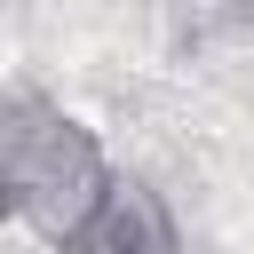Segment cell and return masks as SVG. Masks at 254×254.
<instances>
[{
	"mask_svg": "<svg viewBox=\"0 0 254 254\" xmlns=\"http://www.w3.org/2000/svg\"><path fill=\"white\" fill-rule=\"evenodd\" d=\"M0 159H8V206H16V222H24L32 238H48V246H71V238L87 230V214L103 206L111 175H119V167L103 159L95 127L71 119L64 103L32 95V87L8 95Z\"/></svg>",
	"mask_w": 254,
	"mask_h": 254,
	"instance_id": "1",
	"label": "cell"
},
{
	"mask_svg": "<svg viewBox=\"0 0 254 254\" xmlns=\"http://www.w3.org/2000/svg\"><path fill=\"white\" fill-rule=\"evenodd\" d=\"M230 8H238V16H254V0H230Z\"/></svg>",
	"mask_w": 254,
	"mask_h": 254,
	"instance_id": "3",
	"label": "cell"
},
{
	"mask_svg": "<svg viewBox=\"0 0 254 254\" xmlns=\"http://www.w3.org/2000/svg\"><path fill=\"white\" fill-rule=\"evenodd\" d=\"M64 254H183V238H175L167 198H159L143 175H111L103 206L87 214V230H79Z\"/></svg>",
	"mask_w": 254,
	"mask_h": 254,
	"instance_id": "2",
	"label": "cell"
}]
</instances>
